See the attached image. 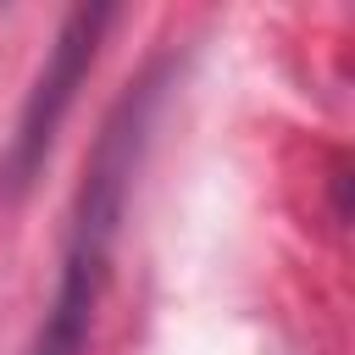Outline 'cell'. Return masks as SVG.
Segmentation results:
<instances>
[{
  "label": "cell",
  "instance_id": "cell-1",
  "mask_svg": "<svg viewBox=\"0 0 355 355\" xmlns=\"http://www.w3.org/2000/svg\"><path fill=\"white\" fill-rule=\"evenodd\" d=\"M150 105H155V78H139L116 111L105 116L89 172L78 183L72 200V222H67V250H61V277L50 294V311L33 333L28 355H83L89 333H94V311L105 300V277H111V244H116V222H122V200L150 133Z\"/></svg>",
  "mask_w": 355,
  "mask_h": 355
},
{
  "label": "cell",
  "instance_id": "cell-2",
  "mask_svg": "<svg viewBox=\"0 0 355 355\" xmlns=\"http://www.w3.org/2000/svg\"><path fill=\"white\" fill-rule=\"evenodd\" d=\"M116 22V6H72L50 39V55L17 111V128L6 139V155H0V194L22 200L44 166H50V150L78 105V89L89 83L94 61H100V44H105V28Z\"/></svg>",
  "mask_w": 355,
  "mask_h": 355
}]
</instances>
